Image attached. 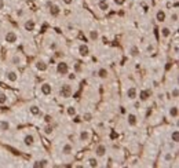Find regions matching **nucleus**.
Segmentation results:
<instances>
[{"label":"nucleus","instance_id":"obj_1","mask_svg":"<svg viewBox=\"0 0 179 168\" xmlns=\"http://www.w3.org/2000/svg\"><path fill=\"white\" fill-rule=\"evenodd\" d=\"M70 95H72V87L69 86V84H63V86L61 87V97L69 98Z\"/></svg>","mask_w":179,"mask_h":168},{"label":"nucleus","instance_id":"obj_2","mask_svg":"<svg viewBox=\"0 0 179 168\" xmlns=\"http://www.w3.org/2000/svg\"><path fill=\"white\" fill-rule=\"evenodd\" d=\"M67 63L66 62H59L58 63V66H57V70H58V73L59 74H66L67 73Z\"/></svg>","mask_w":179,"mask_h":168},{"label":"nucleus","instance_id":"obj_3","mask_svg":"<svg viewBox=\"0 0 179 168\" xmlns=\"http://www.w3.org/2000/svg\"><path fill=\"white\" fill-rule=\"evenodd\" d=\"M6 41L7 43H15V41H17V35H15L14 32H7Z\"/></svg>","mask_w":179,"mask_h":168},{"label":"nucleus","instance_id":"obj_4","mask_svg":"<svg viewBox=\"0 0 179 168\" xmlns=\"http://www.w3.org/2000/svg\"><path fill=\"white\" fill-rule=\"evenodd\" d=\"M79 53H80L81 57H87V55L90 54V48L86 44H81L80 47H79Z\"/></svg>","mask_w":179,"mask_h":168},{"label":"nucleus","instance_id":"obj_5","mask_svg":"<svg viewBox=\"0 0 179 168\" xmlns=\"http://www.w3.org/2000/svg\"><path fill=\"white\" fill-rule=\"evenodd\" d=\"M127 97L130 99H135L138 97V93H137V88H134V87H131V88L127 90Z\"/></svg>","mask_w":179,"mask_h":168},{"label":"nucleus","instance_id":"obj_6","mask_svg":"<svg viewBox=\"0 0 179 168\" xmlns=\"http://www.w3.org/2000/svg\"><path fill=\"white\" fill-rule=\"evenodd\" d=\"M51 91H53V88H51V86H50L48 83H44L41 86V93L44 94V95H50Z\"/></svg>","mask_w":179,"mask_h":168},{"label":"nucleus","instance_id":"obj_7","mask_svg":"<svg viewBox=\"0 0 179 168\" xmlns=\"http://www.w3.org/2000/svg\"><path fill=\"white\" fill-rule=\"evenodd\" d=\"M95 153H97L98 157H102V156H105V153H106V146H105V145H99V146L97 147V150H95Z\"/></svg>","mask_w":179,"mask_h":168},{"label":"nucleus","instance_id":"obj_8","mask_svg":"<svg viewBox=\"0 0 179 168\" xmlns=\"http://www.w3.org/2000/svg\"><path fill=\"white\" fill-rule=\"evenodd\" d=\"M150 97V91L149 90H143L139 93V98H141V101H148Z\"/></svg>","mask_w":179,"mask_h":168},{"label":"nucleus","instance_id":"obj_9","mask_svg":"<svg viewBox=\"0 0 179 168\" xmlns=\"http://www.w3.org/2000/svg\"><path fill=\"white\" fill-rule=\"evenodd\" d=\"M156 19L158 22H164L165 21V13L163 10H158L157 11V14H156Z\"/></svg>","mask_w":179,"mask_h":168},{"label":"nucleus","instance_id":"obj_10","mask_svg":"<svg viewBox=\"0 0 179 168\" xmlns=\"http://www.w3.org/2000/svg\"><path fill=\"white\" fill-rule=\"evenodd\" d=\"M98 7H99V10H102V11H106L107 9H109V4H107V2H106V0H99V3H98Z\"/></svg>","mask_w":179,"mask_h":168},{"label":"nucleus","instance_id":"obj_11","mask_svg":"<svg viewBox=\"0 0 179 168\" xmlns=\"http://www.w3.org/2000/svg\"><path fill=\"white\" fill-rule=\"evenodd\" d=\"M36 68H37L40 72H46L47 70V63H44L43 61H39L37 63H36Z\"/></svg>","mask_w":179,"mask_h":168},{"label":"nucleus","instance_id":"obj_12","mask_svg":"<svg viewBox=\"0 0 179 168\" xmlns=\"http://www.w3.org/2000/svg\"><path fill=\"white\" fill-rule=\"evenodd\" d=\"M23 142H25V145L30 146V145H33V142H35V138L32 137V135H26V137H25V139H23Z\"/></svg>","mask_w":179,"mask_h":168},{"label":"nucleus","instance_id":"obj_13","mask_svg":"<svg viewBox=\"0 0 179 168\" xmlns=\"http://www.w3.org/2000/svg\"><path fill=\"white\" fill-rule=\"evenodd\" d=\"M25 29L29 30V32L35 30V22H33V21H26V22H25Z\"/></svg>","mask_w":179,"mask_h":168},{"label":"nucleus","instance_id":"obj_14","mask_svg":"<svg viewBox=\"0 0 179 168\" xmlns=\"http://www.w3.org/2000/svg\"><path fill=\"white\" fill-rule=\"evenodd\" d=\"M7 79H8L10 81H17V80H18V74L15 73V72H10V73L7 74Z\"/></svg>","mask_w":179,"mask_h":168},{"label":"nucleus","instance_id":"obj_15","mask_svg":"<svg viewBox=\"0 0 179 168\" xmlns=\"http://www.w3.org/2000/svg\"><path fill=\"white\" fill-rule=\"evenodd\" d=\"M50 13H51V15H53V17H57V15L59 14V7H58V6H51Z\"/></svg>","mask_w":179,"mask_h":168},{"label":"nucleus","instance_id":"obj_16","mask_svg":"<svg viewBox=\"0 0 179 168\" xmlns=\"http://www.w3.org/2000/svg\"><path fill=\"white\" fill-rule=\"evenodd\" d=\"M62 152H63L65 154H70L72 152H73V147H72V145H69V143H67V145H65V146H63Z\"/></svg>","mask_w":179,"mask_h":168},{"label":"nucleus","instance_id":"obj_17","mask_svg":"<svg viewBox=\"0 0 179 168\" xmlns=\"http://www.w3.org/2000/svg\"><path fill=\"white\" fill-rule=\"evenodd\" d=\"M128 124L130 125H135V124H137V116L135 114H128Z\"/></svg>","mask_w":179,"mask_h":168},{"label":"nucleus","instance_id":"obj_18","mask_svg":"<svg viewBox=\"0 0 179 168\" xmlns=\"http://www.w3.org/2000/svg\"><path fill=\"white\" fill-rule=\"evenodd\" d=\"M169 116H171V117H178V107L176 106H172V107H171V109H169Z\"/></svg>","mask_w":179,"mask_h":168},{"label":"nucleus","instance_id":"obj_19","mask_svg":"<svg viewBox=\"0 0 179 168\" xmlns=\"http://www.w3.org/2000/svg\"><path fill=\"white\" fill-rule=\"evenodd\" d=\"M30 113L33 114V116H37V114H40V107H37V106H30Z\"/></svg>","mask_w":179,"mask_h":168},{"label":"nucleus","instance_id":"obj_20","mask_svg":"<svg viewBox=\"0 0 179 168\" xmlns=\"http://www.w3.org/2000/svg\"><path fill=\"white\" fill-rule=\"evenodd\" d=\"M80 139H81V141H88V139H90V134L87 132V131H81Z\"/></svg>","mask_w":179,"mask_h":168},{"label":"nucleus","instance_id":"obj_21","mask_svg":"<svg viewBox=\"0 0 179 168\" xmlns=\"http://www.w3.org/2000/svg\"><path fill=\"white\" fill-rule=\"evenodd\" d=\"M0 128H2L3 131H7V130L10 128V124L7 123V121H2V123H0Z\"/></svg>","mask_w":179,"mask_h":168},{"label":"nucleus","instance_id":"obj_22","mask_svg":"<svg viewBox=\"0 0 179 168\" xmlns=\"http://www.w3.org/2000/svg\"><path fill=\"white\" fill-rule=\"evenodd\" d=\"M161 35L164 36V37H168V36L171 35V30L168 29V28H163V29H161Z\"/></svg>","mask_w":179,"mask_h":168},{"label":"nucleus","instance_id":"obj_23","mask_svg":"<svg viewBox=\"0 0 179 168\" xmlns=\"http://www.w3.org/2000/svg\"><path fill=\"white\" fill-rule=\"evenodd\" d=\"M98 74H99V77L101 79H106L107 77V72H106V69H101L98 72Z\"/></svg>","mask_w":179,"mask_h":168},{"label":"nucleus","instance_id":"obj_24","mask_svg":"<svg viewBox=\"0 0 179 168\" xmlns=\"http://www.w3.org/2000/svg\"><path fill=\"white\" fill-rule=\"evenodd\" d=\"M171 138H172L174 142H179V132L178 131H174L172 135H171Z\"/></svg>","mask_w":179,"mask_h":168},{"label":"nucleus","instance_id":"obj_25","mask_svg":"<svg viewBox=\"0 0 179 168\" xmlns=\"http://www.w3.org/2000/svg\"><path fill=\"white\" fill-rule=\"evenodd\" d=\"M46 163H47L46 160H43V161H36V163L33 164V167H35V168H39V167H44V165H46Z\"/></svg>","mask_w":179,"mask_h":168},{"label":"nucleus","instance_id":"obj_26","mask_svg":"<svg viewBox=\"0 0 179 168\" xmlns=\"http://www.w3.org/2000/svg\"><path fill=\"white\" fill-rule=\"evenodd\" d=\"M6 101H7V95L4 93H0V105L6 103Z\"/></svg>","mask_w":179,"mask_h":168},{"label":"nucleus","instance_id":"obj_27","mask_svg":"<svg viewBox=\"0 0 179 168\" xmlns=\"http://www.w3.org/2000/svg\"><path fill=\"white\" fill-rule=\"evenodd\" d=\"M67 114H69V116H74V114H76V109H74L73 106H69V107H67Z\"/></svg>","mask_w":179,"mask_h":168},{"label":"nucleus","instance_id":"obj_28","mask_svg":"<svg viewBox=\"0 0 179 168\" xmlns=\"http://www.w3.org/2000/svg\"><path fill=\"white\" fill-rule=\"evenodd\" d=\"M44 132H46L47 135L53 134V127L50 125V123H48V125H46V128H44Z\"/></svg>","mask_w":179,"mask_h":168},{"label":"nucleus","instance_id":"obj_29","mask_svg":"<svg viewBox=\"0 0 179 168\" xmlns=\"http://www.w3.org/2000/svg\"><path fill=\"white\" fill-rule=\"evenodd\" d=\"M88 165H90V167H98V161H97L95 158H90Z\"/></svg>","mask_w":179,"mask_h":168},{"label":"nucleus","instance_id":"obj_30","mask_svg":"<svg viewBox=\"0 0 179 168\" xmlns=\"http://www.w3.org/2000/svg\"><path fill=\"white\" fill-rule=\"evenodd\" d=\"M90 37L92 39V40H97V39H98V32H97V30H91Z\"/></svg>","mask_w":179,"mask_h":168},{"label":"nucleus","instance_id":"obj_31","mask_svg":"<svg viewBox=\"0 0 179 168\" xmlns=\"http://www.w3.org/2000/svg\"><path fill=\"white\" fill-rule=\"evenodd\" d=\"M138 54H139L138 47H132V48H131V55H132V57H137Z\"/></svg>","mask_w":179,"mask_h":168},{"label":"nucleus","instance_id":"obj_32","mask_svg":"<svg viewBox=\"0 0 179 168\" xmlns=\"http://www.w3.org/2000/svg\"><path fill=\"white\" fill-rule=\"evenodd\" d=\"M83 119H84L86 121H91V120H92V114H91V113H86L84 116H83Z\"/></svg>","mask_w":179,"mask_h":168},{"label":"nucleus","instance_id":"obj_33","mask_svg":"<svg viewBox=\"0 0 179 168\" xmlns=\"http://www.w3.org/2000/svg\"><path fill=\"white\" fill-rule=\"evenodd\" d=\"M178 94H179V93H178V88H174V91H172V97H174V98H178Z\"/></svg>","mask_w":179,"mask_h":168},{"label":"nucleus","instance_id":"obj_34","mask_svg":"<svg viewBox=\"0 0 179 168\" xmlns=\"http://www.w3.org/2000/svg\"><path fill=\"white\" fill-rule=\"evenodd\" d=\"M114 3L118 4V6H121V4H124V3H125V0H114Z\"/></svg>","mask_w":179,"mask_h":168},{"label":"nucleus","instance_id":"obj_35","mask_svg":"<svg viewBox=\"0 0 179 168\" xmlns=\"http://www.w3.org/2000/svg\"><path fill=\"white\" fill-rule=\"evenodd\" d=\"M171 18H172V21H174V22H178V14H174Z\"/></svg>","mask_w":179,"mask_h":168},{"label":"nucleus","instance_id":"obj_36","mask_svg":"<svg viewBox=\"0 0 179 168\" xmlns=\"http://www.w3.org/2000/svg\"><path fill=\"white\" fill-rule=\"evenodd\" d=\"M171 158H172V154H169V153H168V154H165V160H167V161H169Z\"/></svg>","mask_w":179,"mask_h":168},{"label":"nucleus","instance_id":"obj_37","mask_svg":"<svg viewBox=\"0 0 179 168\" xmlns=\"http://www.w3.org/2000/svg\"><path fill=\"white\" fill-rule=\"evenodd\" d=\"M44 120H46V123H51V116H46Z\"/></svg>","mask_w":179,"mask_h":168},{"label":"nucleus","instance_id":"obj_38","mask_svg":"<svg viewBox=\"0 0 179 168\" xmlns=\"http://www.w3.org/2000/svg\"><path fill=\"white\" fill-rule=\"evenodd\" d=\"M63 3H65V4H72L73 0H63Z\"/></svg>","mask_w":179,"mask_h":168},{"label":"nucleus","instance_id":"obj_39","mask_svg":"<svg viewBox=\"0 0 179 168\" xmlns=\"http://www.w3.org/2000/svg\"><path fill=\"white\" fill-rule=\"evenodd\" d=\"M3 7H4V2H3V0H0V10H2Z\"/></svg>","mask_w":179,"mask_h":168},{"label":"nucleus","instance_id":"obj_40","mask_svg":"<svg viewBox=\"0 0 179 168\" xmlns=\"http://www.w3.org/2000/svg\"><path fill=\"white\" fill-rule=\"evenodd\" d=\"M19 62V58L18 57H14V63H18Z\"/></svg>","mask_w":179,"mask_h":168},{"label":"nucleus","instance_id":"obj_41","mask_svg":"<svg viewBox=\"0 0 179 168\" xmlns=\"http://www.w3.org/2000/svg\"><path fill=\"white\" fill-rule=\"evenodd\" d=\"M69 79L70 80H74V79H76V76H74V74H69Z\"/></svg>","mask_w":179,"mask_h":168},{"label":"nucleus","instance_id":"obj_42","mask_svg":"<svg viewBox=\"0 0 179 168\" xmlns=\"http://www.w3.org/2000/svg\"><path fill=\"white\" fill-rule=\"evenodd\" d=\"M74 121H76V123H80L81 120H80V117H76V119H74Z\"/></svg>","mask_w":179,"mask_h":168}]
</instances>
